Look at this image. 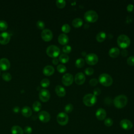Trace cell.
Segmentation results:
<instances>
[{"label": "cell", "instance_id": "39", "mask_svg": "<svg viewBox=\"0 0 134 134\" xmlns=\"http://www.w3.org/2000/svg\"><path fill=\"white\" fill-rule=\"evenodd\" d=\"M71 50H72V48H71V46L69 45H65L62 48L63 52L66 54L69 53L71 51Z\"/></svg>", "mask_w": 134, "mask_h": 134}, {"label": "cell", "instance_id": "20", "mask_svg": "<svg viewBox=\"0 0 134 134\" xmlns=\"http://www.w3.org/2000/svg\"><path fill=\"white\" fill-rule=\"evenodd\" d=\"M55 92L57 95L59 97H64L66 94L65 90L61 85H57L55 88Z\"/></svg>", "mask_w": 134, "mask_h": 134}, {"label": "cell", "instance_id": "15", "mask_svg": "<svg viewBox=\"0 0 134 134\" xmlns=\"http://www.w3.org/2000/svg\"><path fill=\"white\" fill-rule=\"evenodd\" d=\"M10 62L6 58L0 59V69L2 71H6L10 68Z\"/></svg>", "mask_w": 134, "mask_h": 134}, {"label": "cell", "instance_id": "18", "mask_svg": "<svg viewBox=\"0 0 134 134\" xmlns=\"http://www.w3.org/2000/svg\"><path fill=\"white\" fill-rule=\"evenodd\" d=\"M58 40L60 44L65 46L69 42V39L66 35L65 34H61L59 36Z\"/></svg>", "mask_w": 134, "mask_h": 134}, {"label": "cell", "instance_id": "43", "mask_svg": "<svg viewBox=\"0 0 134 134\" xmlns=\"http://www.w3.org/2000/svg\"><path fill=\"white\" fill-rule=\"evenodd\" d=\"M101 93V90L99 88H95L93 90V94L95 96H98L100 95Z\"/></svg>", "mask_w": 134, "mask_h": 134}, {"label": "cell", "instance_id": "42", "mask_svg": "<svg viewBox=\"0 0 134 134\" xmlns=\"http://www.w3.org/2000/svg\"><path fill=\"white\" fill-rule=\"evenodd\" d=\"M98 82V81L96 79L93 78V79H92L91 80H90V81H89V83L91 86H96Z\"/></svg>", "mask_w": 134, "mask_h": 134}, {"label": "cell", "instance_id": "31", "mask_svg": "<svg viewBox=\"0 0 134 134\" xmlns=\"http://www.w3.org/2000/svg\"><path fill=\"white\" fill-rule=\"evenodd\" d=\"M12 75L8 72H4L2 74V78L4 81H9L12 79Z\"/></svg>", "mask_w": 134, "mask_h": 134}, {"label": "cell", "instance_id": "46", "mask_svg": "<svg viewBox=\"0 0 134 134\" xmlns=\"http://www.w3.org/2000/svg\"><path fill=\"white\" fill-rule=\"evenodd\" d=\"M13 110L15 113H18L20 111V108L18 106H15L13 108Z\"/></svg>", "mask_w": 134, "mask_h": 134}, {"label": "cell", "instance_id": "23", "mask_svg": "<svg viewBox=\"0 0 134 134\" xmlns=\"http://www.w3.org/2000/svg\"><path fill=\"white\" fill-rule=\"evenodd\" d=\"M12 134H24V130L19 126H13L11 128Z\"/></svg>", "mask_w": 134, "mask_h": 134}, {"label": "cell", "instance_id": "37", "mask_svg": "<svg viewBox=\"0 0 134 134\" xmlns=\"http://www.w3.org/2000/svg\"><path fill=\"white\" fill-rule=\"evenodd\" d=\"M36 25H37V27L39 29H43H43L44 28V26H45V24L42 20H39L37 21Z\"/></svg>", "mask_w": 134, "mask_h": 134}, {"label": "cell", "instance_id": "10", "mask_svg": "<svg viewBox=\"0 0 134 134\" xmlns=\"http://www.w3.org/2000/svg\"><path fill=\"white\" fill-rule=\"evenodd\" d=\"M39 97L42 102H47L49 100L50 97V92L46 89H42L39 92Z\"/></svg>", "mask_w": 134, "mask_h": 134}, {"label": "cell", "instance_id": "29", "mask_svg": "<svg viewBox=\"0 0 134 134\" xmlns=\"http://www.w3.org/2000/svg\"><path fill=\"white\" fill-rule=\"evenodd\" d=\"M55 4L60 9L63 8L65 5H66V2L63 0H57L55 2Z\"/></svg>", "mask_w": 134, "mask_h": 134}, {"label": "cell", "instance_id": "44", "mask_svg": "<svg viewBox=\"0 0 134 134\" xmlns=\"http://www.w3.org/2000/svg\"><path fill=\"white\" fill-rule=\"evenodd\" d=\"M133 5L130 4L127 6V10L128 12H131L133 10Z\"/></svg>", "mask_w": 134, "mask_h": 134}, {"label": "cell", "instance_id": "24", "mask_svg": "<svg viewBox=\"0 0 134 134\" xmlns=\"http://www.w3.org/2000/svg\"><path fill=\"white\" fill-rule=\"evenodd\" d=\"M72 26L75 28H79L83 25V20L79 18H75L72 22Z\"/></svg>", "mask_w": 134, "mask_h": 134}, {"label": "cell", "instance_id": "11", "mask_svg": "<svg viewBox=\"0 0 134 134\" xmlns=\"http://www.w3.org/2000/svg\"><path fill=\"white\" fill-rule=\"evenodd\" d=\"M41 36L42 39L45 41H49L53 38L52 32L49 29H43L41 34Z\"/></svg>", "mask_w": 134, "mask_h": 134}, {"label": "cell", "instance_id": "1", "mask_svg": "<svg viewBox=\"0 0 134 134\" xmlns=\"http://www.w3.org/2000/svg\"><path fill=\"white\" fill-rule=\"evenodd\" d=\"M127 103L128 98L125 95H119L117 96L113 101L114 106L119 109H121L125 107Z\"/></svg>", "mask_w": 134, "mask_h": 134}, {"label": "cell", "instance_id": "38", "mask_svg": "<svg viewBox=\"0 0 134 134\" xmlns=\"http://www.w3.org/2000/svg\"><path fill=\"white\" fill-rule=\"evenodd\" d=\"M94 69L92 68L88 67L85 69V73L86 74V75L90 76V75H92L93 73H94Z\"/></svg>", "mask_w": 134, "mask_h": 134}, {"label": "cell", "instance_id": "19", "mask_svg": "<svg viewBox=\"0 0 134 134\" xmlns=\"http://www.w3.org/2000/svg\"><path fill=\"white\" fill-rule=\"evenodd\" d=\"M54 72V69L52 65H48L43 69V73L46 76H50Z\"/></svg>", "mask_w": 134, "mask_h": 134}, {"label": "cell", "instance_id": "4", "mask_svg": "<svg viewBox=\"0 0 134 134\" xmlns=\"http://www.w3.org/2000/svg\"><path fill=\"white\" fill-rule=\"evenodd\" d=\"M97 101V98L93 94H87L84 95L83 98V102L84 104L88 107L93 106L95 104Z\"/></svg>", "mask_w": 134, "mask_h": 134}, {"label": "cell", "instance_id": "14", "mask_svg": "<svg viewBox=\"0 0 134 134\" xmlns=\"http://www.w3.org/2000/svg\"><path fill=\"white\" fill-rule=\"evenodd\" d=\"M10 39V35L8 32H3L0 34V43L6 44L8 43Z\"/></svg>", "mask_w": 134, "mask_h": 134}, {"label": "cell", "instance_id": "41", "mask_svg": "<svg viewBox=\"0 0 134 134\" xmlns=\"http://www.w3.org/2000/svg\"><path fill=\"white\" fill-rule=\"evenodd\" d=\"M32 131V128L30 126H26L24 129V132L26 134H30Z\"/></svg>", "mask_w": 134, "mask_h": 134}, {"label": "cell", "instance_id": "17", "mask_svg": "<svg viewBox=\"0 0 134 134\" xmlns=\"http://www.w3.org/2000/svg\"><path fill=\"white\" fill-rule=\"evenodd\" d=\"M96 117L99 120H103L105 119L106 116V112L105 110L102 108H98L96 111Z\"/></svg>", "mask_w": 134, "mask_h": 134}, {"label": "cell", "instance_id": "45", "mask_svg": "<svg viewBox=\"0 0 134 134\" xmlns=\"http://www.w3.org/2000/svg\"><path fill=\"white\" fill-rule=\"evenodd\" d=\"M128 52V51H127V50L126 49H123L122 51H121V54L122 55V56H124V57H126L127 55Z\"/></svg>", "mask_w": 134, "mask_h": 134}, {"label": "cell", "instance_id": "21", "mask_svg": "<svg viewBox=\"0 0 134 134\" xmlns=\"http://www.w3.org/2000/svg\"><path fill=\"white\" fill-rule=\"evenodd\" d=\"M119 53H120L119 49L116 47H114L111 48L109 50V52H108L109 55L110 56V57L112 58H116L118 57L119 55Z\"/></svg>", "mask_w": 134, "mask_h": 134}, {"label": "cell", "instance_id": "49", "mask_svg": "<svg viewBox=\"0 0 134 134\" xmlns=\"http://www.w3.org/2000/svg\"><path fill=\"white\" fill-rule=\"evenodd\" d=\"M0 75H1V71H0Z\"/></svg>", "mask_w": 134, "mask_h": 134}, {"label": "cell", "instance_id": "36", "mask_svg": "<svg viewBox=\"0 0 134 134\" xmlns=\"http://www.w3.org/2000/svg\"><path fill=\"white\" fill-rule=\"evenodd\" d=\"M104 124L107 127H110L113 124V121L111 118H107L104 120Z\"/></svg>", "mask_w": 134, "mask_h": 134}, {"label": "cell", "instance_id": "28", "mask_svg": "<svg viewBox=\"0 0 134 134\" xmlns=\"http://www.w3.org/2000/svg\"><path fill=\"white\" fill-rule=\"evenodd\" d=\"M41 108V104L39 101L35 102L32 104V109L35 111L38 112Z\"/></svg>", "mask_w": 134, "mask_h": 134}, {"label": "cell", "instance_id": "7", "mask_svg": "<svg viewBox=\"0 0 134 134\" xmlns=\"http://www.w3.org/2000/svg\"><path fill=\"white\" fill-rule=\"evenodd\" d=\"M57 121L58 123L61 126L66 125L69 121V117L68 115L64 112L59 113L57 116Z\"/></svg>", "mask_w": 134, "mask_h": 134}, {"label": "cell", "instance_id": "16", "mask_svg": "<svg viewBox=\"0 0 134 134\" xmlns=\"http://www.w3.org/2000/svg\"><path fill=\"white\" fill-rule=\"evenodd\" d=\"M74 81L77 85H82L85 81V76L83 73L79 72L76 74L74 77Z\"/></svg>", "mask_w": 134, "mask_h": 134}, {"label": "cell", "instance_id": "27", "mask_svg": "<svg viewBox=\"0 0 134 134\" xmlns=\"http://www.w3.org/2000/svg\"><path fill=\"white\" fill-rule=\"evenodd\" d=\"M75 64L77 68H82L85 64V61L82 58H79L76 60Z\"/></svg>", "mask_w": 134, "mask_h": 134}, {"label": "cell", "instance_id": "26", "mask_svg": "<svg viewBox=\"0 0 134 134\" xmlns=\"http://www.w3.org/2000/svg\"><path fill=\"white\" fill-rule=\"evenodd\" d=\"M59 61L62 63H66L69 61V57L66 54H61L59 56Z\"/></svg>", "mask_w": 134, "mask_h": 134}, {"label": "cell", "instance_id": "33", "mask_svg": "<svg viewBox=\"0 0 134 134\" xmlns=\"http://www.w3.org/2000/svg\"><path fill=\"white\" fill-rule=\"evenodd\" d=\"M61 30L62 31L65 33V34H68L69 33L70 31V30H71V27L70 26L67 24H64L62 27H61Z\"/></svg>", "mask_w": 134, "mask_h": 134}, {"label": "cell", "instance_id": "32", "mask_svg": "<svg viewBox=\"0 0 134 134\" xmlns=\"http://www.w3.org/2000/svg\"><path fill=\"white\" fill-rule=\"evenodd\" d=\"M40 85L43 87H47L50 85V81L48 79H43L41 81Z\"/></svg>", "mask_w": 134, "mask_h": 134}, {"label": "cell", "instance_id": "34", "mask_svg": "<svg viewBox=\"0 0 134 134\" xmlns=\"http://www.w3.org/2000/svg\"><path fill=\"white\" fill-rule=\"evenodd\" d=\"M73 109V106L71 103L68 104L64 107V111L66 113H70L72 112Z\"/></svg>", "mask_w": 134, "mask_h": 134}, {"label": "cell", "instance_id": "5", "mask_svg": "<svg viewBox=\"0 0 134 134\" xmlns=\"http://www.w3.org/2000/svg\"><path fill=\"white\" fill-rule=\"evenodd\" d=\"M84 18L86 21L93 23L97 20L98 18V15L95 11L91 10H88L85 13Z\"/></svg>", "mask_w": 134, "mask_h": 134}, {"label": "cell", "instance_id": "35", "mask_svg": "<svg viewBox=\"0 0 134 134\" xmlns=\"http://www.w3.org/2000/svg\"><path fill=\"white\" fill-rule=\"evenodd\" d=\"M57 71L61 73H64L66 71V68L65 65L63 64H59L57 68Z\"/></svg>", "mask_w": 134, "mask_h": 134}, {"label": "cell", "instance_id": "12", "mask_svg": "<svg viewBox=\"0 0 134 134\" xmlns=\"http://www.w3.org/2000/svg\"><path fill=\"white\" fill-rule=\"evenodd\" d=\"M50 118L51 117L49 113L46 111H41L38 114V118L42 122H48L50 120Z\"/></svg>", "mask_w": 134, "mask_h": 134}, {"label": "cell", "instance_id": "40", "mask_svg": "<svg viewBox=\"0 0 134 134\" xmlns=\"http://www.w3.org/2000/svg\"><path fill=\"white\" fill-rule=\"evenodd\" d=\"M127 63L130 66H134V56L129 57L127 60Z\"/></svg>", "mask_w": 134, "mask_h": 134}, {"label": "cell", "instance_id": "30", "mask_svg": "<svg viewBox=\"0 0 134 134\" xmlns=\"http://www.w3.org/2000/svg\"><path fill=\"white\" fill-rule=\"evenodd\" d=\"M8 27V24L7 22L4 20H0V30L4 31L7 29Z\"/></svg>", "mask_w": 134, "mask_h": 134}, {"label": "cell", "instance_id": "47", "mask_svg": "<svg viewBox=\"0 0 134 134\" xmlns=\"http://www.w3.org/2000/svg\"><path fill=\"white\" fill-rule=\"evenodd\" d=\"M52 62V63H53V64L57 65V64H58V63H59V60H58L57 58H53V59Z\"/></svg>", "mask_w": 134, "mask_h": 134}, {"label": "cell", "instance_id": "9", "mask_svg": "<svg viewBox=\"0 0 134 134\" xmlns=\"http://www.w3.org/2000/svg\"><path fill=\"white\" fill-rule=\"evenodd\" d=\"M73 76L70 73H65L62 77V82L65 86H69L73 82Z\"/></svg>", "mask_w": 134, "mask_h": 134}, {"label": "cell", "instance_id": "25", "mask_svg": "<svg viewBox=\"0 0 134 134\" xmlns=\"http://www.w3.org/2000/svg\"><path fill=\"white\" fill-rule=\"evenodd\" d=\"M106 33L103 31H101L97 34L96 37V39L98 42H102L105 40V39H106Z\"/></svg>", "mask_w": 134, "mask_h": 134}, {"label": "cell", "instance_id": "48", "mask_svg": "<svg viewBox=\"0 0 134 134\" xmlns=\"http://www.w3.org/2000/svg\"><path fill=\"white\" fill-rule=\"evenodd\" d=\"M82 55L83 56H85L86 57V52H82Z\"/></svg>", "mask_w": 134, "mask_h": 134}, {"label": "cell", "instance_id": "3", "mask_svg": "<svg viewBox=\"0 0 134 134\" xmlns=\"http://www.w3.org/2000/svg\"><path fill=\"white\" fill-rule=\"evenodd\" d=\"M100 84L104 86H110L113 82V80L110 75L107 73L101 74L98 77V81Z\"/></svg>", "mask_w": 134, "mask_h": 134}, {"label": "cell", "instance_id": "6", "mask_svg": "<svg viewBox=\"0 0 134 134\" xmlns=\"http://www.w3.org/2000/svg\"><path fill=\"white\" fill-rule=\"evenodd\" d=\"M46 53L48 56L51 58H57L60 53V49L55 45H50L47 47Z\"/></svg>", "mask_w": 134, "mask_h": 134}, {"label": "cell", "instance_id": "22", "mask_svg": "<svg viewBox=\"0 0 134 134\" xmlns=\"http://www.w3.org/2000/svg\"><path fill=\"white\" fill-rule=\"evenodd\" d=\"M21 114L25 117H29L32 115V110L28 106H25L21 109Z\"/></svg>", "mask_w": 134, "mask_h": 134}, {"label": "cell", "instance_id": "8", "mask_svg": "<svg viewBox=\"0 0 134 134\" xmlns=\"http://www.w3.org/2000/svg\"><path fill=\"white\" fill-rule=\"evenodd\" d=\"M85 60L87 64L90 65H94L97 64L98 61V58L95 53H89L86 54Z\"/></svg>", "mask_w": 134, "mask_h": 134}, {"label": "cell", "instance_id": "13", "mask_svg": "<svg viewBox=\"0 0 134 134\" xmlns=\"http://www.w3.org/2000/svg\"><path fill=\"white\" fill-rule=\"evenodd\" d=\"M120 127L125 130H128L131 129L133 127L132 122L127 119H122L120 122Z\"/></svg>", "mask_w": 134, "mask_h": 134}, {"label": "cell", "instance_id": "2", "mask_svg": "<svg viewBox=\"0 0 134 134\" xmlns=\"http://www.w3.org/2000/svg\"><path fill=\"white\" fill-rule=\"evenodd\" d=\"M118 46L121 49H126L130 44V38L125 35H120L117 39Z\"/></svg>", "mask_w": 134, "mask_h": 134}]
</instances>
